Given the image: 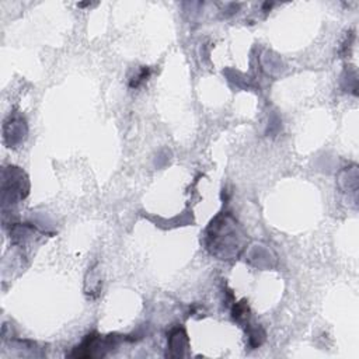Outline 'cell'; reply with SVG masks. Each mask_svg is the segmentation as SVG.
I'll list each match as a JSON object with an SVG mask.
<instances>
[{
	"label": "cell",
	"instance_id": "cell-6",
	"mask_svg": "<svg viewBox=\"0 0 359 359\" xmlns=\"http://www.w3.org/2000/svg\"><path fill=\"white\" fill-rule=\"evenodd\" d=\"M231 316L233 320L237 321L238 324H248V317H250V309L248 304L245 303V300H241L238 303L233 304V310H231Z\"/></svg>",
	"mask_w": 359,
	"mask_h": 359
},
{
	"label": "cell",
	"instance_id": "cell-2",
	"mask_svg": "<svg viewBox=\"0 0 359 359\" xmlns=\"http://www.w3.org/2000/svg\"><path fill=\"white\" fill-rule=\"evenodd\" d=\"M29 192L27 174L17 165H8L1 172V208L15 205L25 199Z\"/></svg>",
	"mask_w": 359,
	"mask_h": 359
},
{
	"label": "cell",
	"instance_id": "cell-1",
	"mask_svg": "<svg viewBox=\"0 0 359 359\" xmlns=\"http://www.w3.org/2000/svg\"><path fill=\"white\" fill-rule=\"evenodd\" d=\"M244 245L245 233L229 212L215 216L205 230V247L219 259L230 261L238 258Z\"/></svg>",
	"mask_w": 359,
	"mask_h": 359
},
{
	"label": "cell",
	"instance_id": "cell-4",
	"mask_svg": "<svg viewBox=\"0 0 359 359\" xmlns=\"http://www.w3.org/2000/svg\"><path fill=\"white\" fill-rule=\"evenodd\" d=\"M27 132H28V128L24 116L13 114L4 121L3 137H4V143L8 147H17L18 144H21L27 137Z\"/></svg>",
	"mask_w": 359,
	"mask_h": 359
},
{
	"label": "cell",
	"instance_id": "cell-5",
	"mask_svg": "<svg viewBox=\"0 0 359 359\" xmlns=\"http://www.w3.org/2000/svg\"><path fill=\"white\" fill-rule=\"evenodd\" d=\"M189 346V339L187 335V331L182 327H175L168 334V349L170 356L181 358L185 356V352Z\"/></svg>",
	"mask_w": 359,
	"mask_h": 359
},
{
	"label": "cell",
	"instance_id": "cell-7",
	"mask_svg": "<svg viewBox=\"0 0 359 359\" xmlns=\"http://www.w3.org/2000/svg\"><path fill=\"white\" fill-rule=\"evenodd\" d=\"M150 73H151L150 67L142 66V67L137 70V73L129 80V87H130V88H137V87L142 86L144 81H147Z\"/></svg>",
	"mask_w": 359,
	"mask_h": 359
},
{
	"label": "cell",
	"instance_id": "cell-3",
	"mask_svg": "<svg viewBox=\"0 0 359 359\" xmlns=\"http://www.w3.org/2000/svg\"><path fill=\"white\" fill-rule=\"evenodd\" d=\"M126 339L125 337L118 335H100L97 332H90L86 335V338L73 348V351L69 353L70 358H102L105 356L112 348L118 346L121 341Z\"/></svg>",
	"mask_w": 359,
	"mask_h": 359
}]
</instances>
